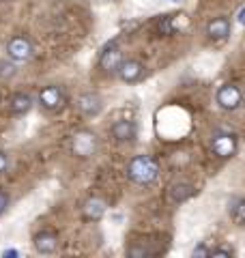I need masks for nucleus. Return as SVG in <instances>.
<instances>
[{"instance_id": "a878e982", "label": "nucleus", "mask_w": 245, "mask_h": 258, "mask_svg": "<svg viewBox=\"0 0 245 258\" xmlns=\"http://www.w3.org/2000/svg\"><path fill=\"white\" fill-rule=\"evenodd\" d=\"M103 3H108V0H103Z\"/></svg>"}, {"instance_id": "423d86ee", "label": "nucleus", "mask_w": 245, "mask_h": 258, "mask_svg": "<svg viewBox=\"0 0 245 258\" xmlns=\"http://www.w3.org/2000/svg\"><path fill=\"white\" fill-rule=\"evenodd\" d=\"M76 108L84 116H97L103 110V99L97 93H82L76 99Z\"/></svg>"}, {"instance_id": "7ed1b4c3", "label": "nucleus", "mask_w": 245, "mask_h": 258, "mask_svg": "<svg viewBox=\"0 0 245 258\" xmlns=\"http://www.w3.org/2000/svg\"><path fill=\"white\" fill-rule=\"evenodd\" d=\"M215 101H217V106L222 108V110H228V112H232L241 106V101H243V93H241V88L239 86H234V84H224V86H219V91L215 95Z\"/></svg>"}, {"instance_id": "f3484780", "label": "nucleus", "mask_w": 245, "mask_h": 258, "mask_svg": "<svg viewBox=\"0 0 245 258\" xmlns=\"http://www.w3.org/2000/svg\"><path fill=\"white\" fill-rule=\"evenodd\" d=\"M15 74H18V67H15V60H7L0 58V80H11Z\"/></svg>"}, {"instance_id": "ddd939ff", "label": "nucleus", "mask_w": 245, "mask_h": 258, "mask_svg": "<svg viewBox=\"0 0 245 258\" xmlns=\"http://www.w3.org/2000/svg\"><path fill=\"white\" fill-rule=\"evenodd\" d=\"M190 26V20L185 15H163L161 22H159V35H174L176 30H183Z\"/></svg>"}, {"instance_id": "20e7f679", "label": "nucleus", "mask_w": 245, "mask_h": 258, "mask_svg": "<svg viewBox=\"0 0 245 258\" xmlns=\"http://www.w3.org/2000/svg\"><path fill=\"white\" fill-rule=\"evenodd\" d=\"M122 60H125V58H122L120 47L114 41H110L101 50V54H99V67L105 71V74H118Z\"/></svg>"}, {"instance_id": "9b49d317", "label": "nucleus", "mask_w": 245, "mask_h": 258, "mask_svg": "<svg viewBox=\"0 0 245 258\" xmlns=\"http://www.w3.org/2000/svg\"><path fill=\"white\" fill-rule=\"evenodd\" d=\"M32 243H35V249L39 254H54L58 247V235L52 230H41L35 235Z\"/></svg>"}, {"instance_id": "aec40b11", "label": "nucleus", "mask_w": 245, "mask_h": 258, "mask_svg": "<svg viewBox=\"0 0 245 258\" xmlns=\"http://www.w3.org/2000/svg\"><path fill=\"white\" fill-rule=\"evenodd\" d=\"M7 207H9V194L0 189V215L7 211Z\"/></svg>"}, {"instance_id": "1a4fd4ad", "label": "nucleus", "mask_w": 245, "mask_h": 258, "mask_svg": "<svg viewBox=\"0 0 245 258\" xmlns=\"http://www.w3.org/2000/svg\"><path fill=\"white\" fill-rule=\"evenodd\" d=\"M211 149L222 159L232 157L236 153V138L232 134H217V136H213V140H211Z\"/></svg>"}, {"instance_id": "412c9836", "label": "nucleus", "mask_w": 245, "mask_h": 258, "mask_svg": "<svg viewBox=\"0 0 245 258\" xmlns=\"http://www.w3.org/2000/svg\"><path fill=\"white\" fill-rule=\"evenodd\" d=\"M194 256H211V249H207L204 245H198V247H194Z\"/></svg>"}, {"instance_id": "a211bd4d", "label": "nucleus", "mask_w": 245, "mask_h": 258, "mask_svg": "<svg viewBox=\"0 0 245 258\" xmlns=\"http://www.w3.org/2000/svg\"><path fill=\"white\" fill-rule=\"evenodd\" d=\"M232 220L239 226H245V200H236V203H234V207H232Z\"/></svg>"}, {"instance_id": "f257e3e1", "label": "nucleus", "mask_w": 245, "mask_h": 258, "mask_svg": "<svg viewBox=\"0 0 245 258\" xmlns=\"http://www.w3.org/2000/svg\"><path fill=\"white\" fill-rule=\"evenodd\" d=\"M127 176L138 185H151L159 176V164L151 155H136L127 164Z\"/></svg>"}, {"instance_id": "6ab92c4d", "label": "nucleus", "mask_w": 245, "mask_h": 258, "mask_svg": "<svg viewBox=\"0 0 245 258\" xmlns=\"http://www.w3.org/2000/svg\"><path fill=\"white\" fill-rule=\"evenodd\" d=\"M211 256L213 258H230L232 249L230 247H215V249H211Z\"/></svg>"}, {"instance_id": "39448f33", "label": "nucleus", "mask_w": 245, "mask_h": 258, "mask_svg": "<svg viewBox=\"0 0 245 258\" xmlns=\"http://www.w3.org/2000/svg\"><path fill=\"white\" fill-rule=\"evenodd\" d=\"M7 56L15 62H24L32 56V43L26 37H13L9 43H7Z\"/></svg>"}, {"instance_id": "5701e85b", "label": "nucleus", "mask_w": 245, "mask_h": 258, "mask_svg": "<svg viewBox=\"0 0 245 258\" xmlns=\"http://www.w3.org/2000/svg\"><path fill=\"white\" fill-rule=\"evenodd\" d=\"M3 256H5V258H18V256H20V252H18V249H5Z\"/></svg>"}, {"instance_id": "393cba45", "label": "nucleus", "mask_w": 245, "mask_h": 258, "mask_svg": "<svg viewBox=\"0 0 245 258\" xmlns=\"http://www.w3.org/2000/svg\"><path fill=\"white\" fill-rule=\"evenodd\" d=\"M170 3H178V0H170Z\"/></svg>"}, {"instance_id": "9d476101", "label": "nucleus", "mask_w": 245, "mask_h": 258, "mask_svg": "<svg viewBox=\"0 0 245 258\" xmlns=\"http://www.w3.org/2000/svg\"><path fill=\"white\" fill-rule=\"evenodd\" d=\"M142 76H144V64L140 60H136V58L122 60L120 69H118V78L122 80V82L136 84V82H140L142 80Z\"/></svg>"}, {"instance_id": "f03ea898", "label": "nucleus", "mask_w": 245, "mask_h": 258, "mask_svg": "<svg viewBox=\"0 0 245 258\" xmlns=\"http://www.w3.org/2000/svg\"><path fill=\"white\" fill-rule=\"evenodd\" d=\"M97 147H99L97 134L88 132V129H80V132H76L71 138V151H73V155H78V157L86 159V157L95 155Z\"/></svg>"}, {"instance_id": "4468645a", "label": "nucleus", "mask_w": 245, "mask_h": 258, "mask_svg": "<svg viewBox=\"0 0 245 258\" xmlns=\"http://www.w3.org/2000/svg\"><path fill=\"white\" fill-rule=\"evenodd\" d=\"M230 28H232V24L228 18H215L207 24V35L213 39V41H224V39H228V35H230Z\"/></svg>"}, {"instance_id": "dca6fc26", "label": "nucleus", "mask_w": 245, "mask_h": 258, "mask_svg": "<svg viewBox=\"0 0 245 258\" xmlns=\"http://www.w3.org/2000/svg\"><path fill=\"white\" fill-rule=\"evenodd\" d=\"M30 108H32V97L28 93H15L9 99V110H11V114H15V116L26 114Z\"/></svg>"}, {"instance_id": "f8f14e48", "label": "nucleus", "mask_w": 245, "mask_h": 258, "mask_svg": "<svg viewBox=\"0 0 245 258\" xmlns=\"http://www.w3.org/2000/svg\"><path fill=\"white\" fill-rule=\"evenodd\" d=\"M112 138L116 140V142H132L136 138V134H138V129H136V123L134 120H127V118H122V120H116V123L112 125Z\"/></svg>"}, {"instance_id": "0eeeda50", "label": "nucleus", "mask_w": 245, "mask_h": 258, "mask_svg": "<svg viewBox=\"0 0 245 258\" xmlns=\"http://www.w3.org/2000/svg\"><path fill=\"white\" fill-rule=\"evenodd\" d=\"M39 103L43 106L45 110L56 112L65 106V95L58 86H43L39 91Z\"/></svg>"}, {"instance_id": "2eb2a0df", "label": "nucleus", "mask_w": 245, "mask_h": 258, "mask_svg": "<svg viewBox=\"0 0 245 258\" xmlns=\"http://www.w3.org/2000/svg\"><path fill=\"white\" fill-rule=\"evenodd\" d=\"M168 194H170V200H172V203H185V200H190L196 194V187L187 181H176V183L170 185Z\"/></svg>"}, {"instance_id": "4be33fe9", "label": "nucleus", "mask_w": 245, "mask_h": 258, "mask_svg": "<svg viewBox=\"0 0 245 258\" xmlns=\"http://www.w3.org/2000/svg\"><path fill=\"white\" fill-rule=\"evenodd\" d=\"M7 166H9V159H7V155H5L3 151H0V174L7 170Z\"/></svg>"}, {"instance_id": "6e6552de", "label": "nucleus", "mask_w": 245, "mask_h": 258, "mask_svg": "<svg viewBox=\"0 0 245 258\" xmlns=\"http://www.w3.org/2000/svg\"><path fill=\"white\" fill-rule=\"evenodd\" d=\"M105 211H108V203L99 196L86 198L84 205H82V217H84L86 222H99L105 215Z\"/></svg>"}, {"instance_id": "b1692460", "label": "nucleus", "mask_w": 245, "mask_h": 258, "mask_svg": "<svg viewBox=\"0 0 245 258\" xmlns=\"http://www.w3.org/2000/svg\"><path fill=\"white\" fill-rule=\"evenodd\" d=\"M239 24H241V26H245V7L239 11Z\"/></svg>"}]
</instances>
